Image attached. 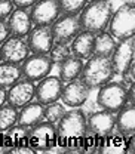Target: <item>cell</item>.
I'll return each instance as SVG.
<instances>
[{"label":"cell","mask_w":135,"mask_h":154,"mask_svg":"<svg viewBox=\"0 0 135 154\" xmlns=\"http://www.w3.org/2000/svg\"><path fill=\"white\" fill-rule=\"evenodd\" d=\"M111 18V6L108 2H95L91 0V3H86V6L80 11L79 22L82 30L99 33L107 28Z\"/></svg>","instance_id":"obj_3"},{"label":"cell","mask_w":135,"mask_h":154,"mask_svg":"<svg viewBox=\"0 0 135 154\" xmlns=\"http://www.w3.org/2000/svg\"><path fill=\"white\" fill-rule=\"evenodd\" d=\"M6 102H8V91H6V88L0 86V107L5 105Z\"/></svg>","instance_id":"obj_35"},{"label":"cell","mask_w":135,"mask_h":154,"mask_svg":"<svg viewBox=\"0 0 135 154\" xmlns=\"http://www.w3.org/2000/svg\"><path fill=\"white\" fill-rule=\"evenodd\" d=\"M59 17L58 0H39L36 5L31 6L30 18L34 25L49 27Z\"/></svg>","instance_id":"obj_11"},{"label":"cell","mask_w":135,"mask_h":154,"mask_svg":"<svg viewBox=\"0 0 135 154\" xmlns=\"http://www.w3.org/2000/svg\"><path fill=\"white\" fill-rule=\"evenodd\" d=\"M11 31L8 27V22H5V19H0V46L3 45V42L9 37Z\"/></svg>","instance_id":"obj_32"},{"label":"cell","mask_w":135,"mask_h":154,"mask_svg":"<svg viewBox=\"0 0 135 154\" xmlns=\"http://www.w3.org/2000/svg\"><path fill=\"white\" fill-rule=\"evenodd\" d=\"M96 94V104L107 111L117 113L122 110L128 102V86L122 82H108L104 86L98 88Z\"/></svg>","instance_id":"obj_4"},{"label":"cell","mask_w":135,"mask_h":154,"mask_svg":"<svg viewBox=\"0 0 135 154\" xmlns=\"http://www.w3.org/2000/svg\"><path fill=\"white\" fill-rule=\"evenodd\" d=\"M62 88H64V82L57 76H46L43 77L39 85L36 86V99L37 102L48 105L52 102H57L61 99L62 94Z\"/></svg>","instance_id":"obj_12"},{"label":"cell","mask_w":135,"mask_h":154,"mask_svg":"<svg viewBox=\"0 0 135 154\" xmlns=\"http://www.w3.org/2000/svg\"><path fill=\"white\" fill-rule=\"evenodd\" d=\"M65 113V107L64 104H59V102H52V104H48L45 107V120L49 122V123H57L58 120L64 116Z\"/></svg>","instance_id":"obj_29"},{"label":"cell","mask_w":135,"mask_h":154,"mask_svg":"<svg viewBox=\"0 0 135 154\" xmlns=\"http://www.w3.org/2000/svg\"><path fill=\"white\" fill-rule=\"evenodd\" d=\"M135 58V38L134 36L123 40H119V45L116 43L113 54L110 55V61L113 65V71L116 74H122L132 62Z\"/></svg>","instance_id":"obj_8"},{"label":"cell","mask_w":135,"mask_h":154,"mask_svg":"<svg viewBox=\"0 0 135 154\" xmlns=\"http://www.w3.org/2000/svg\"><path fill=\"white\" fill-rule=\"evenodd\" d=\"M115 126L117 128V132L123 134L125 136L134 135L135 132V107L134 104H126L122 110L117 111Z\"/></svg>","instance_id":"obj_21"},{"label":"cell","mask_w":135,"mask_h":154,"mask_svg":"<svg viewBox=\"0 0 135 154\" xmlns=\"http://www.w3.org/2000/svg\"><path fill=\"white\" fill-rule=\"evenodd\" d=\"M122 76V83L125 85V86H134V82H135V65L134 62L120 74Z\"/></svg>","instance_id":"obj_30"},{"label":"cell","mask_w":135,"mask_h":154,"mask_svg":"<svg viewBox=\"0 0 135 154\" xmlns=\"http://www.w3.org/2000/svg\"><path fill=\"white\" fill-rule=\"evenodd\" d=\"M18 123V108L11 104H5L0 107V132H6L14 125Z\"/></svg>","instance_id":"obj_26"},{"label":"cell","mask_w":135,"mask_h":154,"mask_svg":"<svg viewBox=\"0 0 135 154\" xmlns=\"http://www.w3.org/2000/svg\"><path fill=\"white\" fill-rule=\"evenodd\" d=\"M30 49L27 42L22 37H8L3 45L0 46V59L3 62H11V64H22L25 58L28 57Z\"/></svg>","instance_id":"obj_10"},{"label":"cell","mask_w":135,"mask_h":154,"mask_svg":"<svg viewBox=\"0 0 135 154\" xmlns=\"http://www.w3.org/2000/svg\"><path fill=\"white\" fill-rule=\"evenodd\" d=\"M116 48V40L115 37L107 33V31H99L95 36V43H94V55H99V57H108L113 54Z\"/></svg>","instance_id":"obj_24"},{"label":"cell","mask_w":135,"mask_h":154,"mask_svg":"<svg viewBox=\"0 0 135 154\" xmlns=\"http://www.w3.org/2000/svg\"><path fill=\"white\" fill-rule=\"evenodd\" d=\"M28 129L22 125H14L11 129L3 132V142L6 153H11L12 150H17L21 147H30L28 145Z\"/></svg>","instance_id":"obj_19"},{"label":"cell","mask_w":135,"mask_h":154,"mask_svg":"<svg viewBox=\"0 0 135 154\" xmlns=\"http://www.w3.org/2000/svg\"><path fill=\"white\" fill-rule=\"evenodd\" d=\"M94 43H95V33L91 31H80L76 37L71 40V55L80 59H89L94 55Z\"/></svg>","instance_id":"obj_18"},{"label":"cell","mask_w":135,"mask_h":154,"mask_svg":"<svg viewBox=\"0 0 135 154\" xmlns=\"http://www.w3.org/2000/svg\"><path fill=\"white\" fill-rule=\"evenodd\" d=\"M14 2V5L19 8V9H28V8H31L33 5H36L39 0H12Z\"/></svg>","instance_id":"obj_33"},{"label":"cell","mask_w":135,"mask_h":154,"mask_svg":"<svg viewBox=\"0 0 135 154\" xmlns=\"http://www.w3.org/2000/svg\"><path fill=\"white\" fill-rule=\"evenodd\" d=\"M128 3H131V5H134V0H126Z\"/></svg>","instance_id":"obj_37"},{"label":"cell","mask_w":135,"mask_h":154,"mask_svg":"<svg viewBox=\"0 0 135 154\" xmlns=\"http://www.w3.org/2000/svg\"><path fill=\"white\" fill-rule=\"evenodd\" d=\"M8 27L12 36H17V37L28 36V33L33 28V22L27 9L17 8L15 11H12V14L8 17Z\"/></svg>","instance_id":"obj_17"},{"label":"cell","mask_w":135,"mask_h":154,"mask_svg":"<svg viewBox=\"0 0 135 154\" xmlns=\"http://www.w3.org/2000/svg\"><path fill=\"white\" fill-rule=\"evenodd\" d=\"M57 147L64 153H82L83 141L86 136V116L82 110L65 111L55 123Z\"/></svg>","instance_id":"obj_1"},{"label":"cell","mask_w":135,"mask_h":154,"mask_svg":"<svg viewBox=\"0 0 135 154\" xmlns=\"http://www.w3.org/2000/svg\"><path fill=\"white\" fill-rule=\"evenodd\" d=\"M113 77H115V71L110 58L99 57V55H92L89 58L80 73V80L89 89H98L104 86L105 83L111 82Z\"/></svg>","instance_id":"obj_2"},{"label":"cell","mask_w":135,"mask_h":154,"mask_svg":"<svg viewBox=\"0 0 135 154\" xmlns=\"http://www.w3.org/2000/svg\"><path fill=\"white\" fill-rule=\"evenodd\" d=\"M55 40L52 36V30L51 27H40L36 25L34 28H31V31L28 33L27 38V45L30 52L33 54H43L48 55L51 48L54 46Z\"/></svg>","instance_id":"obj_15"},{"label":"cell","mask_w":135,"mask_h":154,"mask_svg":"<svg viewBox=\"0 0 135 154\" xmlns=\"http://www.w3.org/2000/svg\"><path fill=\"white\" fill-rule=\"evenodd\" d=\"M0 61H2V59H0Z\"/></svg>","instance_id":"obj_39"},{"label":"cell","mask_w":135,"mask_h":154,"mask_svg":"<svg viewBox=\"0 0 135 154\" xmlns=\"http://www.w3.org/2000/svg\"><path fill=\"white\" fill-rule=\"evenodd\" d=\"M52 64H59L62 61H65L68 57H71V49L68 43H54V46L49 51V55Z\"/></svg>","instance_id":"obj_27"},{"label":"cell","mask_w":135,"mask_h":154,"mask_svg":"<svg viewBox=\"0 0 135 154\" xmlns=\"http://www.w3.org/2000/svg\"><path fill=\"white\" fill-rule=\"evenodd\" d=\"M95 2H108V0H95Z\"/></svg>","instance_id":"obj_38"},{"label":"cell","mask_w":135,"mask_h":154,"mask_svg":"<svg viewBox=\"0 0 135 154\" xmlns=\"http://www.w3.org/2000/svg\"><path fill=\"white\" fill-rule=\"evenodd\" d=\"M22 77V71L18 64L11 62H2L0 64V86L2 88H11Z\"/></svg>","instance_id":"obj_25"},{"label":"cell","mask_w":135,"mask_h":154,"mask_svg":"<svg viewBox=\"0 0 135 154\" xmlns=\"http://www.w3.org/2000/svg\"><path fill=\"white\" fill-rule=\"evenodd\" d=\"M126 138L120 132H111L102 139V144L99 147V154H123L126 153Z\"/></svg>","instance_id":"obj_22"},{"label":"cell","mask_w":135,"mask_h":154,"mask_svg":"<svg viewBox=\"0 0 135 154\" xmlns=\"http://www.w3.org/2000/svg\"><path fill=\"white\" fill-rule=\"evenodd\" d=\"M51 70H52V61L48 55L43 54L28 55L21 67L22 76L31 82H40L43 77H46L51 73Z\"/></svg>","instance_id":"obj_7"},{"label":"cell","mask_w":135,"mask_h":154,"mask_svg":"<svg viewBox=\"0 0 135 154\" xmlns=\"http://www.w3.org/2000/svg\"><path fill=\"white\" fill-rule=\"evenodd\" d=\"M28 145L34 153H48L57 147V129L54 123L40 122L28 129Z\"/></svg>","instance_id":"obj_6"},{"label":"cell","mask_w":135,"mask_h":154,"mask_svg":"<svg viewBox=\"0 0 135 154\" xmlns=\"http://www.w3.org/2000/svg\"><path fill=\"white\" fill-rule=\"evenodd\" d=\"M89 91L91 89L79 79L67 82V85L62 88L61 101L64 102V105H67L70 108H79L88 101Z\"/></svg>","instance_id":"obj_14"},{"label":"cell","mask_w":135,"mask_h":154,"mask_svg":"<svg viewBox=\"0 0 135 154\" xmlns=\"http://www.w3.org/2000/svg\"><path fill=\"white\" fill-rule=\"evenodd\" d=\"M14 2L12 0H0V19L8 18L14 11Z\"/></svg>","instance_id":"obj_31"},{"label":"cell","mask_w":135,"mask_h":154,"mask_svg":"<svg viewBox=\"0 0 135 154\" xmlns=\"http://www.w3.org/2000/svg\"><path fill=\"white\" fill-rule=\"evenodd\" d=\"M52 36L57 43H71V40L80 33L82 27L79 22L77 15L64 14L61 18L58 17L57 21L52 24Z\"/></svg>","instance_id":"obj_9"},{"label":"cell","mask_w":135,"mask_h":154,"mask_svg":"<svg viewBox=\"0 0 135 154\" xmlns=\"http://www.w3.org/2000/svg\"><path fill=\"white\" fill-rule=\"evenodd\" d=\"M9 154H34V151L30 147H21V148H17V150H12Z\"/></svg>","instance_id":"obj_34"},{"label":"cell","mask_w":135,"mask_h":154,"mask_svg":"<svg viewBox=\"0 0 135 154\" xmlns=\"http://www.w3.org/2000/svg\"><path fill=\"white\" fill-rule=\"evenodd\" d=\"M36 95V86L28 79H21L15 85H12L8 91V104L14 105L15 108H21L33 101Z\"/></svg>","instance_id":"obj_16"},{"label":"cell","mask_w":135,"mask_h":154,"mask_svg":"<svg viewBox=\"0 0 135 154\" xmlns=\"http://www.w3.org/2000/svg\"><path fill=\"white\" fill-rule=\"evenodd\" d=\"M115 113L107 111V110L96 111V113L89 116V119H86V132L104 139L107 135H110L115 131Z\"/></svg>","instance_id":"obj_13"},{"label":"cell","mask_w":135,"mask_h":154,"mask_svg":"<svg viewBox=\"0 0 135 154\" xmlns=\"http://www.w3.org/2000/svg\"><path fill=\"white\" fill-rule=\"evenodd\" d=\"M83 70V59L77 57H68L65 61L59 62V79L62 82H71L80 77V73Z\"/></svg>","instance_id":"obj_23"},{"label":"cell","mask_w":135,"mask_h":154,"mask_svg":"<svg viewBox=\"0 0 135 154\" xmlns=\"http://www.w3.org/2000/svg\"><path fill=\"white\" fill-rule=\"evenodd\" d=\"M88 0H58L59 12L62 14H70V15H77L80 11L86 6Z\"/></svg>","instance_id":"obj_28"},{"label":"cell","mask_w":135,"mask_h":154,"mask_svg":"<svg viewBox=\"0 0 135 154\" xmlns=\"http://www.w3.org/2000/svg\"><path fill=\"white\" fill-rule=\"evenodd\" d=\"M110 34L117 40L132 37L135 34V8L134 5L126 3L116 9L115 14H111V18L108 22Z\"/></svg>","instance_id":"obj_5"},{"label":"cell","mask_w":135,"mask_h":154,"mask_svg":"<svg viewBox=\"0 0 135 154\" xmlns=\"http://www.w3.org/2000/svg\"><path fill=\"white\" fill-rule=\"evenodd\" d=\"M6 153V148H5V142H3V134L0 132V154Z\"/></svg>","instance_id":"obj_36"},{"label":"cell","mask_w":135,"mask_h":154,"mask_svg":"<svg viewBox=\"0 0 135 154\" xmlns=\"http://www.w3.org/2000/svg\"><path fill=\"white\" fill-rule=\"evenodd\" d=\"M45 119V107L40 102H28L27 105L21 107V111H18V125L31 128L43 122Z\"/></svg>","instance_id":"obj_20"}]
</instances>
